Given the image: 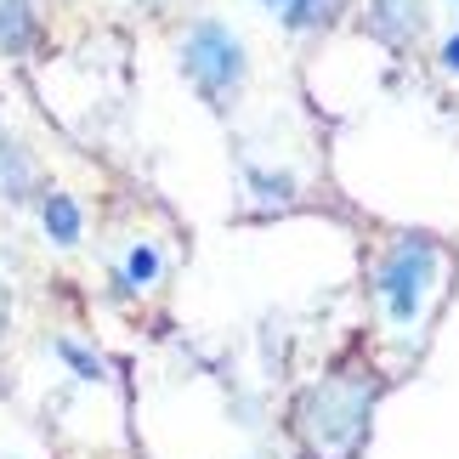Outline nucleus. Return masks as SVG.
<instances>
[{
	"mask_svg": "<svg viewBox=\"0 0 459 459\" xmlns=\"http://www.w3.org/2000/svg\"><path fill=\"white\" fill-rule=\"evenodd\" d=\"M368 409H375V380H358V375L317 380L301 397V431H307L312 454L351 459V448H358L363 431H368Z\"/></svg>",
	"mask_w": 459,
	"mask_h": 459,
	"instance_id": "1",
	"label": "nucleus"
},
{
	"mask_svg": "<svg viewBox=\"0 0 459 459\" xmlns=\"http://www.w3.org/2000/svg\"><path fill=\"white\" fill-rule=\"evenodd\" d=\"M437 244L426 233H403L392 250L380 255V267H375V295L385 301V312H392V324H420V307H426V290H431V278H437Z\"/></svg>",
	"mask_w": 459,
	"mask_h": 459,
	"instance_id": "2",
	"label": "nucleus"
},
{
	"mask_svg": "<svg viewBox=\"0 0 459 459\" xmlns=\"http://www.w3.org/2000/svg\"><path fill=\"white\" fill-rule=\"evenodd\" d=\"M182 68L210 102H227L244 85V74H250V57H244V40L233 29L204 17V23H193L182 34Z\"/></svg>",
	"mask_w": 459,
	"mask_h": 459,
	"instance_id": "3",
	"label": "nucleus"
},
{
	"mask_svg": "<svg viewBox=\"0 0 459 459\" xmlns=\"http://www.w3.org/2000/svg\"><path fill=\"white\" fill-rule=\"evenodd\" d=\"M34 193V165H29V153L12 143V136H0V199L6 204H23Z\"/></svg>",
	"mask_w": 459,
	"mask_h": 459,
	"instance_id": "4",
	"label": "nucleus"
},
{
	"mask_svg": "<svg viewBox=\"0 0 459 459\" xmlns=\"http://www.w3.org/2000/svg\"><path fill=\"white\" fill-rule=\"evenodd\" d=\"M368 23H375V34H385L392 46H409L420 34V12H414V0H375Z\"/></svg>",
	"mask_w": 459,
	"mask_h": 459,
	"instance_id": "5",
	"label": "nucleus"
},
{
	"mask_svg": "<svg viewBox=\"0 0 459 459\" xmlns=\"http://www.w3.org/2000/svg\"><path fill=\"white\" fill-rule=\"evenodd\" d=\"M40 227L51 233V244H74L85 216H80V204L68 199V193H46V199H40Z\"/></svg>",
	"mask_w": 459,
	"mask_h": 459,
	"instance_id": "6",
	"label": "nucleus"
},
{
	"mask_svg": "<svg viewBox=\"0 0 459 459\" xmlns=\"http://www.w3.org/2000/svg\"><path fill=\"white\" fill-rule=\"evenodd\" d=\"M119 290H148L153 284V278H159V250H153V244H131V250H126V261H119Z\"/></svg>",
	"mask_w": 459,
	"mask_h": 459,
	"instance_id": "7",
	"label": "nucleus"
},
{
	"mask_svg": "<svg viewBox=\"0 0 459 459\" xmlns=\"http://www.w3.org/2000/svg\"><path fill=\"white\" fill-rule=\"evenodd\" d=\"M34 40V17L23 0H0V51H23Z\"/></svg>",
	"mask_w": 459,
	"mask_h": 459,
	"instance_id": "8",
	"label": "nucleus"
},
{
	"mask_svg": "<svg viewBox=\"0 0 459 459\" xmlns=\"http://www.w3.org/2000/svg\"><path fill=\"white\" fill-rule=\"evenodd\" d=\"M57 358L74 368L80 380H108V368H102V358L97 351H85V346H74V341H57Z\"/></svg>",
	"mask_w": 459,
	"mask_h": 459,
	"instance_id": "9",
	"label": "nucleus"
},
{
	"mask_svg": "<svg viewBox=\"0 0 459 459\" xmlns=\"http://www.w3.org/2000/svg\"><path fill=\"white\" fill-rule=\"evenodd\" d=\"M329 12H334V0H290L284 23L290 29H317V23H329Z\"/></svg>",
	"mask_w": 459,
	"mask_h": 459,
	"instance_id": "10",
	"label": "nucleus"
},
{
	"mask_svg": "<svg viewBox=\"0 0 459 459\" xmlns=\"http://www.w3.org/2000/svg\"><path fill=\"white\" fill-rule=\"evenodd\" d=\"M250 182H255V193H261V199H273V204H290V199H295V176H284V170H278V176H267V170H250Z\"/></svg>",
	"mask_w": 459,
	"mask_h": 459,
	"instance_id": "11",
	"label": "nucleus"
},
{
	"mask_svg": "<svg viewBox=\"0 0 459 459\" xmlns=\"http://www.w3.org/2000/svg\"><path fill=\"white\" fill-rule=\"evenodd\" d=\"M443 68H448V74H459V34H448V40H443Z\"/></svg>",
	"mask_w": 459,
	"mask_h": 459,
	"instance_id": "12",
	"label": "nucleus"
},
{
	"mask_svg": "<svg viewBox=\"0 0 459 459\" xmlns=\"http://www.w3.org/2000/svg\"><path fill=\"white\" fill-rule=\"evenodd\" d=\"M261 6H278V12H284V6H290V0H261Z\"/></svg>",
	"mask_w": 459,
	"mask_h": 459,
	"instance_id": "13",
	"label": "nucleus"
},
{
	"mask_svg": "<svg viewBox=\"0 0 459 459\" xmlns=\"http://www.w3.org/2000/svg\"><path fill=\"white\" fill-rule=\"evenodd\" d=\"M0 317H6V301H0Z\"/></svg>",
	"mask_w": 459,
	"mask_h": 459,
	"instance_id": "14",
	"label": "nucleus"
}]
</instances>
